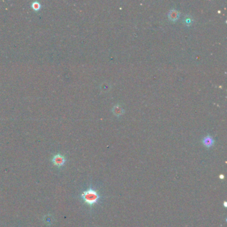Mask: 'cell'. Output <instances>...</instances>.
Instances as JSON below:
<instances>
[{
    "label": "cell",
    "mask_w": 227,
    "mask_h": 227,
    "mask_svg": "<svg viewBox=\"0 0 227 227\" xmlns=\"http://www.w3.org/2000/svg\"><path fill=\"white\" fill-rule=\"evenodd\" d=\"M31 7L34 10L38 11V10H39V9H40V8H41V4L39 3V2L35 1V2H33V3H32Z\"/></svg>",
    "instance_id": "8992f818"
},
{
    "label": "cell",
    "mask_w": 227,
    "mask_h": 227,
    "mask_svg": "<svg viewBox=\"0 0 227 227\" xmlns=\"http://www.w3.org/2000/svg\"><path fill=\"white\" fill-rule=\"evenodd\" d=\"M179 12L176 10H171L169 13V19L172 21H176L179 18Z\"/></svg>",
    "instance_id": "277c9868"
},
{
    "label": "cell",
    "mask_w": 227,
    "mask_h": 227,
    "mask_svg": "<svg viewBox=\"0 0 227 227\" xmlns=\"http://www.w3.org/2000/svg\"><path fill=\"white\" fill-rule=\"evenodd\" d=\"M52 162L54 164V165L59 167V166H63L65 163V159L62 155L57 154L53 157Z\"/></svg>",
    "instance_id": "7a4b0ae2"
},
{
    "label": "cell",
    "mask_w": 227,
    "mask_h": 227,
    "mask_svg": "<svg viewBox=\"0 0 227 227\" xmlns=\"http://www.w3.org/2000/svg\"><path fill=\"white\" fill-rule=\"evenodd\" d=\"M185 24H191V23L192 22V19H191V17H188V18H187V19L185 20Z\"/></svg>",
    "instance_id": "52a82bcc"
},
{
    "label": "cell",
    "mask_w": 227,
    "mask_h": 227,
    "mask_svg": "<svg viewBox=\"0 0 227 227\" xmlns=\"http://www.w3.org/2000/svg\"><path fill=\"white\" fill-rule=\"evenodd\" d=\"M220 179H224V175H220Z\"/></svg>",
    "instance_id": "ba28073f"
},
{
    "label": "cell",
    "mask_w": 227,
    "mask_h": 227,
    "mask_svg": "<svg viewBox=\"0 0 227 227\" xmlns=\"http://www.w3.org/2000/svg\"><path fill=\"white\" fill-rule=\"evenodd\" d=\"M81 196L83 201L87 205H89L90 207H92V206L95 205L99 201V198H101L98 192L96 190L93 189L92 187H90L89 189H88L86 191H83L82 194H81Z\"/></svg>",
    "instance_id": "6da1fadb"
},
{
    "label": "cell",
    "mask_w": 227,
    "mask_h": 227,
    "mask_svg": "<svg viewBox=\"0 0 227 227\" xmlns=\"http://www.w3.org/2000/svg\"><path fill=\"white\" fill-rule=\"evenodd\" d=\"M224 207H226V201L224 203Z\"/></svg>",
    "instance_id": "9c48e42d"
},
{
    "label": "cell",
    "mask_w": 227,
    "mask_h": 227,
    "mask_svg": "<svg viewBox=\"0 0 227 227\" xmlns=\"http://www.w3.org/2000/svg\"><path fill=\"white\" fill-rule=\"evenodd\" d=\"M203 143L204 146H205L206 147L210 148L214 145V140L210 135H207L203 138Z\"/></svg>",
    "instance_id": "3957f363"
},
{
    "label": "cell",
    "mask_w": 227,
    "mask_h": 227,
    "mask_svg": "<svg viewBox=\"0 0 227 227\" xmlns=\"http://www.w3.org/2000/svg\"><path fill=\"white\" fill-rule=\"evenodd\" d=\"M113 113L116 115H120L123 113V109L120 106H115L113 109Z\"/></svg>",
    "instance_id": "5b68a950"
}]
</instances>
